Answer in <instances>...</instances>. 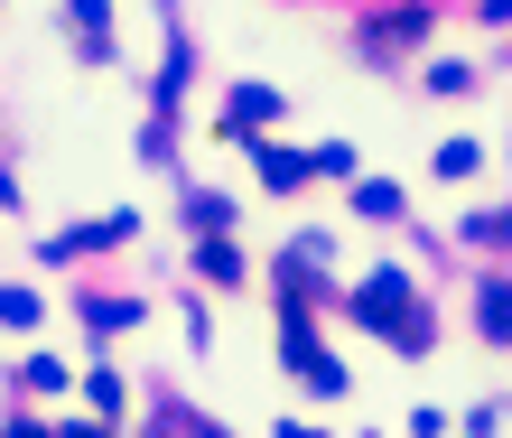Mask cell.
Listing matches in <instances>:
<instances>
[{
    "label": "cell",
    "instance_id": "6da1fadb",
    "mask_svg": "<svg viewBox=\"0 0 512 438\" xmlns=\"http://www.w3.org/2000/svg\"><path fill=\"white\" fill-rule=\"evenodd\" d=\"M280 355H289V373H298V383H308L317 401H336V392L354 383V373H345V364H336V355H326V345L308 336V317H298V308L280 317Z\"/></svg>",
    "mask_w": 512,
    "mask_h": 438
},
{
    "label": "cell",
    "instance_id": "7a4b0ae2",
    "mask_svg": "<svg viewBox=\"0 0 512 438\" xmlns=\"http://www.w3.org/2000/svg\"><path fill=\"white\" fill-rule=\"evenodd\" d=\"M475 336H485V345H512V280H485V289H475Z\"/></svg>",
    "mask_w": 512,
    "mask_h": 438
},
{
    "label": "cell",
    "instance_id": "3957f363",
    "mask_svg": "<svg viewBox=\"0 0 512 438\" xmlns=\"http://www.w3.org/2000/svg\"><path fill=\"white\" fill-rule=\"evenodd\" d=\"M252 159H261V178L280 187V196H289V187H308V159H298V150H280V140H252Z\"/></svg>",
    "mask_w": 512,
    "mask_h": 438
},
{
    "label": "cell",
    "instance_id": "277c9868",
    "mask_svg": "<svg viewBox=\"0 0 512 438\" xmlns=\"http://www.w3.org/2000/svg\"><path fill=\"white\" fill-rule=\"evenodd\" d=\"M270 112H280V94H261V84H243V94L224 103V131H261Z\"/></svg>",
    "mask_w": 512,
    "mask_h": 438
},
{
    "label": "cell",
    "instance_id": "5b68a950",
    "mask_svg": "<svg viewBox=\"0 0 512 438\" xmlns=\"http://www.w3.org/2000/svg\"><path fill=\"white\" fill-rule=\"evenodd\" d=\"M466 243H485V252H512V206H485V215H466Z\"/></svg>",
    "mask_w": 512,
    "mask_h": 438
},
{
    "label": "cell",
    "instance_id": "8992f818",
    "mask_svg": "<svg viewBox=\"0 0 512 438\" xmlns=\"http://www.w3.org/2000/svg\"><path fill=\"white\" fill-rule=\"evenodd\" d=\"M475 168H485V140H438V178H475Z\"/></svg>",
    "mask_w": 512,
    "mask_h": 438
},
{
    "label": "cell",
    "instance_id": "52a82bcc",
    "mask_svg": "<svg viewBox=\"0 0 512 438\" xmlns=\"http://www.w3.org/2000/svg\"><path fill=\"white\" fill-rule=\"evenodd\" d=\"M354 215H373V224H401V187L364 178V187H354Z\"/></svg>",
    "mask_w": 512,
    "mask_h": 438
},
{
    "label": "cell",
    "instance_id": "ba28073f",
    "mask_svg": "<svg viewBox=\"0 0 512 438\" xmlns=\"http://www.w3.org/2000/svg\"><path fill=\"white\" fill-rule=\"evenodd\" d=\"M196 261H205V280H243V252H233L224 233H205V243H196Z\"/></svg>",
    "mask_w": 512,
    "mask_h": 438
},
{
    "label": "cell",
    "instance_id": "9c48e42d",
    "mask_svg": "<svg viewBox=\"0 0 512 438\" xmlns=\"http://www.w3.org/2000/svg\"><path fill=\"white\" fill-rule=\"evenodd\" d=\"M187 215H196V233H224V224H233V196H205V187H196Z\"/></svg>",
    "mask_w": 512,
    "mask_h": 438
},
{
    "label": "cell",
    "instance_id": "30bf717a",
    "mask_svg": "<svg viewBox=\"0 0 512 438\" xmlns=\"http://www.w3.org/2000/svg\"><path fill=\"white\" fill-rule=\"evenodd\" d=\"M0 327H38V289H0Z\"/></svg>",
    "mask_w": 512,
    "mask_h": 438
},
{
    "label": "cell",
    "instance_id": "8fae6325",
    "mask_svg": "<svg viewBox=\"0 0 512 438\" xmlns=\"http://www.w3.org/2000/svg\"><path fill=\"white\" fill-rule=\"evenodd\" d=\"M19 383H28V392H56V383H66V364H56V355H28Z\"/></svg>",
    "mask_w": 512,
    "mask_h": 438
},
{
    "label": "cell",
    "instance_id": "7c38bea8",
    "mask_svg": "<svg viewBox=\"0 0 512 438\" xmlns=\"http://www.w3.org/2000/svg\"><path fill=\"white\" fill-rule=\"evenodd\" d=\"M308 168H317V178H354V150H345V140H326V150H317Z\"/></svg>",
    "mask_w": 512,
    "mask_h": 438
},
{
    "label": "cell",
    "instance_id": "4fadbf2b",
    "mask_svg": "<svg viewBox=\"0 0 512 438\" xmlns=\"http://www.w3.org/2000/svg\"><path fill=\"white\" fill-rule=\"evenodd\" d=\"M429 94H475V66H429Z\"/></svg>",
    "mask_w": 512,
    "mask_h": 438
},
{
    "label": "cell",
    "instance_id": "5bb4252c",
    "mask_svg": "<svg viewBox=\"0 0 512 438\" xmlns=\"http://www.w3.org/2000/svg\"><path fill=\"white\" fill-rule=\"evenodd\" d=\"M410 438H447V411H429V401H419V411H410Z\"/></svg>",
    "mask_w": 512,
    "mask_h": 438
},
{
    "label": "cell",
    "instance_id": "9a60e30c",
    "mask_svg": "<svg viewBox=\"0 0 512 438\" xmlns=\"http://www.w3.org/2000/svg\"><path fill=\"white\" fill-rule=\"evenodd\" d=\"M280 438H326V429H308V420H289V429H280Z\"/></svg>",
    "mask_w": 512,
    "mask_h": 438
}]
</instances>
